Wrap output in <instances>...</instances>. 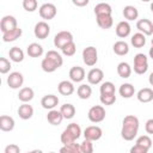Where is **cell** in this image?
I'll return each instance as SVG.
<instances>
[{
  "label": "cell",
  "mask_w": 153,
  "mask_h": 153,
  "mask_svg": "<svg viewBox=\"0 0 153 153\" xmlns=\"http://www.w3.org/2000/svg\"><path fill=\"white\" fill-rule=\"evenodd\" d=\"M139 118L134 115H127L122 121V129H121V136L126 141H131L136 137L139 131Z\"/></svg>",
  "instance_id": "6da1fadb"
},
{
  "label": "cell",
  "mask_w": 153,
  "mask_h": 153,
  "mask_svg": "<svg viewBox=\"0 0 153 153\" xmlns=\"http://www.w3.org/2000/svg\"><path fill=\"white\" fill-rule=\"evenodd\" d=\"M148 69V59L145 54L139 53L134 56V72L136 74H145Z\"/></svg>",
  "instance_id": "7a4b0ae2"
},
{
  "label": "cell",
  "mask_w": 153,
  "mask_h": 153,
  "mask_svg": "<svg viewBox=\"0 0 153 153\" xmlns=\"http://www.w3.org/2000/svg\"><path fill=\"white\" fill-rule=\"evenodd\" d=\"M82 60H84V63L86 66H94L98 61V51L94 47L90 45V47H86L84 50H82Z\"/></svg>",
  "instance_id": "3957f363"
},
{
  "label": "cell",
  "mask_w": 153,
  "mask_h": 153,
  "mask_svg": "<svg viewBox=\"0 0 153 153\" xmlns=\"http://www.w3.org/2000/svg\"><path fill=\"white\" fill-rule=\"evenodd\" d=\"M87 117H88V120L91 122L99 123L105 118V109L102 105H94L88 110Z\"/></svg>",
  "instance_id": "277c9868"
},
{
  "label": "cell",
  "mask_w": 153,
  "mask_h": 153,
  "mask_svg": "<svg viewBox=\"0 0 153 153\" xmlns=\"http://www.w3.org/2000/svg\"><path fill=\"white\" fill-rule=\"evenodd\" d=\"M39 16L42 19H45V20H50V19H54L56 13H57V10H56V6L54 4H50V2H47V4H43L39 10Z\"/></svg>",
  "instance_id": "5b68a950"
},
{
  "label": "cell",
  "mask_w": 153,
  "mask_h": 153,
  "mask_svg": "<svg viewBox=\"0 0 153 153\" xmlns=\"http://www.w3.org/2000/svg\"><path fill=\"white\" fill-rule=\"evenodd\" d=\"M73 41V35L69 31H60L54 37V45L59 49H61L65 44Z\"/></svg>",
  "instance_id": "8992f818"
},
{
  "label": "cell",
  "mask_w": 153,
  "mask_h": 153,
  "mask_svg": "<svg viewBox=\"0 0 153 153\" xmlns=\"http://www.w3.org/2000/svg\"><path fill=\"white\" fill-rule=\"evenodd\" d=\"M102 135H103V130L98 126H88L84 130V137L87 140H91V141L99 140L102 137Z\"/></svg>",
  "instance_id": "52a82bcc"
},
{
  "label": "cell",
  "mask_w": 153,
  "mask_h": 153,
  "mask_svg": "<svg viewBox=\"0 0 153 153\" xmlns=\"http://www.w3.org/2000/svg\"><path fill=\"white\" fill-rule=\"evenodd\" d=\"M33 33L37 38L39 39H44L49 36L50 33V26L48 25L47 22H38L36 25H35V29H33Z\"/></svg>",
  "instance_id": "ba28073f"
},
{
  "label": "cell",
  "mask_w": 153,
  "mask_h": 153,
  "mask_svg": "<svg viewBox=\"0 0 153 153\" xmlns=\"http://www.w3.org/2000/svg\"><path fill=\"white\" fill-rule=\"evenodd\" d=\"M23 82H24V76L19 72H12L7 76V85L13 90H17V88L22 87Z\"/></svg>",
  "instance_id": "9c48e42d"
},
{
  "label": "cell",
  "mask_w": 153,
  "mask_h": 153,
  "mask_svg": "<svg viewBox=\"0 0 153 153\" xmlns=\"http://www.w3.org/2000/svg\"><path fill=\"white\" fill-rule=\"evenodd\" d=\"M17 27V19L13 17V16H5L2 17L1 22H0V30L2 33L12 30V29H16Z\"/></svg>",
  "instance_id": "30bf717a"
},
{
  "label": "cell",
  "mask_w": 153,
  "mask_h": 153,
  "mask_svg": "<svg viewBox=\"0 0 153 153\" xmlns=\"http://www.w3.org/2000/svg\"><path fill=\"white\" fill-rule=\"evenodd\" d=\"M136 29H137L140 32H142L143 35L151 36V35L153 33V23H152L149 19H146V18L140 19V20H137V23H136Z\"/></svg>",
  "instance_id": "8fae6325"
},
{
  "label": "cell",
  "mask_w": 153,
  "mask_h": 153,
  "mask_svg": "<svg viewBox=\"0 0 153 153\" xmlns=\"http://www.w3.org/2000/svg\"><path fill=\"white\" fill-rule=\"evenodd\" d=\"M69 79L73 82H81L85 79V69L80 66H74L69 69Z\"/></svg>",
  "instance_id": "7c38bea8"
},
{
  "label": "cell",
  "mask_w": 153,
  "mask_h": 153,
  "mask_svg": "<svg viewBox=\"0 0 153 153\" xmlns=\"http://www.w3.org/2000/svg\"><path fill=\"white\" fill-rule=\"evenodd\" d=\"M104 78V73L100 68H92L88 73H87V81L91 85H97L99 84Z\"/></svg>",
  "instance_id": "4fadbf2b"
},
{
  "label": "cell",
  "mask_w": 153,
  "mask_h": 153,
  "mask_svg": "<svg viewBox=\"0 0 153 153\" xmlns=\"http://www.w3.org/2000/svg\"><path fill=\"white\" fill-rule=\"evenodd\" d=\"M57 104H59V97L55 94H45L41 99V105L43 106V109H47V110L54 109Z\"/></svg>",
  "instance_id": "5bb4252c"
},
{
  "label": "cell",
  "mask_w": 153,
  "mask_h": 153,
  "mask_svg": "<svg viewBox=\"0 0 153 153\" xmlns=\"http://www.w3.org/2000/svg\"><path fill=\"white\" fill-rule=\"evenodd\" d=\"M96 19H97L98 26L103 30L110 29L114 24V19H112L111 14H98V16H96Z\"/></svg>",
  "instance_id": "9a60e30c"
},
{
  "label": "cell",
  "mask_w": 153,
  "mask_h": 153,
  "mask_svg": "<svg viewBox=\"0 0 153 153\" xmlns=\"http://www.w3.org/2000/svg\"><path fill=\"white\" fill-rule=\"evenodd\" d=\"M130 31H131V27H130V24L128 23V20H122L116 25V35L120 38L128 37L130 35Z\"/></svg>",
  "instance_id": "2e32d148"
},
{
  "label": "cell",
  "mask_w": 153,
  "mask_h": 153,
  "mask_svg": "<svg viewBox=\"0 0 153 153\" xmlns=\"http://www.w3.org/2000/svg\"><path fill=\"white\" fill-rule=\"evenodd\" d=\"M57 90L60 92V94L62 96H71L74 92V85L73 81H68V80H62L60 81V84L57 85Z\"/></svg>",
  "instance_id": "e0dca14e"
},
{
  "label": "cell",
  "mask_w": 153,
  "mask_h": 153,
  "mask_svg": "<svg viewBox=\"0 0 153 153\" xmlns=\"http://www.w3.org/2000/svg\"><path fill=\"white\" fill-rule=\"evenodd\" d=\"M47 120H48V122H49L50 124H53V126H59V124H61V122H62V120H63V115L61 114L60 110L51 109V110H49V112H48V115H47Z\"/></svg>",
  "instance_id": "ac0fdd59"
},
{
  "label": "cell",
  "mask_w": 153,
  "mask_h": 153,
  "mask_svg": "<svg viewBox=\"0 0 153 153\" xmlns=\"http://www.w3.org/2000/svg\"><path fill=\"white\" fill-rule=\"evenodd\" d=\"M136 97L140 103H149L153 100V90L149 87H143L137 92Z\"/></svg>",
  "instance_id": "d6986e66"
},
{
  "label": "cell",
  "mask_w": 153,
  "mask_h": 153,
  "mask_svg": "<svg viewBox=\"0 0 153 153\" xmlns=\"http://www.w3.org/2000/svg\"><path fill=\"white\" fill-rule=\"evenodd\" d=\"M14 128V120L11 116L2 115L0 116V129L2 131H11Z\"/></svg>",
  "instance_id": "ffe728a7"
},
{
  "label": "cell",
  "mask_w": 153,
  "mask_h": 153,
  "mask_svg": "<svg viewBox=\"0 0 153 153\" xmlns=\"http://www.w3.org/2000/svg\"><path fill=\"white\" fill-rule=\"evenodd\" d=\"M18 115L22 120H30L33 115V108L27 103H23L18 108Z\"/></svg>",
  "instance_id": "44dd1931"
},
{
  "label": "cell",
  "mask_w": 153,
  "mask_h": 153,
  "mask_svg": "<svg viewBox=\"0 0 153 153\" xmlns=\"http://www.w3.org/2000/svg\"><path fill=\"white\" fill-rule=\"evenodd\" d=\"M23 31L20 27H16V29H12L5 33H2V41L4 42H13V41H17L20 36H22Z\"/></svg>",
  "instance_id": "7402d4cb"
},
{
  "label": "cell",
  "mask_w": 153,
  "mask_h": 153,
  "mask_svg": "<svg viewBox=\"0 0 153 153\" xmlns=\"http://www.w3.org/2000/svg\"><path fill=\"white\" fill-rule=\"evenodd\" d=\"M118 93L123 98H131L134 96V93H135V87L129 82H124V84H122L120 86Z\"/></svg>",
  "instance_id": "603a6c76"
},
{
  "label": "cell",
  "mask_w": 153,
  "mask_h": 153,
  "mask_svg": "<svg viewBox=\"0 0 153 153\" xmlns=\"http://www.w3.org/2000/svg\"><path fill=\"white\" fill-rule=\"evenodd\" d=\"M112 49H114V53L116 55H118V56H123V55H127L129 53V45L124 41H117V42H115Z\"/></svg>",
  "instance_id": "cb8c5ba5"
},
{
  "label": "cell",
  "mask_w": 153,
  "mask_h": 153,
  "mask_svg": "<svg viewBox=\"0 0 153 153\" xmlns=\"http://www.w3.org/2000/svg\"><path fill=\"white\" fill-rule=\"evenodd\" d=\"M33 96H35V93L31 87H23V88H20V91L18 93V99L23 103H29L30 100L33 99Z\"/></svg>",
  "instance_id": "d4e9b609"
},
{
  "label": "cell",
  "mask_w": 153,
  "mask_h": 153,
  "mask_svg": "<svg viewBox=\"0 0 153 153\" xmlns=\"http://www.w3.org/2000/svg\"><path fill=\"white\" fill-rule=\"evenodd\" d=\"M26 53L30 57H39L43 55V47L38 43H31L27 45Z\"/></svg>",
  "instance_id": "484cf974"
},
{
  "label": "cell",
  "mask_w": 153,
  "mask_h": 153,
  "mask_svg": "<svg viewBox=\"0 0 153 153\" xmlns=\"http://www.w3.org/2000/svg\"><path fill=\"white\" fill-rule=\"evenodd\" d=\"M130 43L134 48H142L146 44V35H143L140 31L134 33L130 38Z\"/></svg>",
  "instance_id": "4316f807"
},
{
  "label": "cell",
  "mask_w": 153,
  "mask_h": 153,
  "mask_svg": "<svg viewBox=\"0 0 153 153\" xmlns=\"http://www.w3.org/2000/svg\"><path fill=\"white\" fill-rule=\"evenodd\" d=\"M8 56L13 62H22L24 60V51L19 47H13L8 50Z\"/></svg>",
  "instance_id": "83f0119b"
},
{
  "label": "cell",
  "mask_w": 153,
  "mask_h": 153,
  "mask_svg": "<svg viewBox=\"0 0 153 153\" xmlns=\"http://www.w3.org/2000/svg\"><path fill=\"white\" fill-rule=\"evenodd\" d=\"M123 16H124V18H126L128 22L135 20V19H137V17H139V11H137L136 7H134V6H131V5H128V6H126V7L123 8Z\"/></svg>",
  "instance_id": "f1b7e54d"
},
{
  "label": "cell",
  "mask_w": 153,
  "mask_h": 153,
  "mask_svg": "<svg viewBox=\"0 0 153 153\" xmlns=\"http://www.w3.org/2000/svg\"><path fill=\"white\" fill-rule=\"evenodd\" d=\"M41 67H42V69H43L44 72H47V73H53V72H55V71L59 68V66L56 65V62H54L51 59H49V57H47V56L42 60Z\"/></svg>",
  "instance_id": "f546056e"
},
{
  "label": "cell",
  "mask_w": 153,
  "mask_h": 153,
  "mask_svg": "<svg viewBox=\"0 0 153 153\" xmlns=\"http://www.w3.org/2000/svg\"><path fill=\"white\" fill-rule=\"evenodd\" d=\"M117 74L123 78V79H127L130 76L131 74V67L129 66V63L127 62H120L117 65Z\"/></svg>",
  "instance_id": "4dcf8cb0"
},
{
  "label": "cell",
  "mask_w": 153,
  "mask_h": 153,
  "mask_svg": "<svg viewBox=\"0 0 153 153\" xmlns=\"http://www.w3.org/2000/svg\"><path fill=\"white\" fill-rule=\"evenodd\" d=\"M60 111L63 115V118H66V120H71L75 115V108H74L73 104H69V103H66V104L61 105Z\"/></svg>",
  "instance_id": "1f68e13d"
},
{
  "label": "cell",
  "mask_w": 153,
  "mask_h": 153,
  "mask_svg": "<svg viewBox=\"0 0 153 153\" xmlns=\"http://www.w3.org/2000/svg\"><path fill=\"white\" fill-rule=\"evenodd\" d=\"M76 94L80 99H88L92 94V88L87 84H81L76 90Z\"/></svg>",
  "instance_id": "d6a6232c"
},
{
  "label": "cell",
  "mask_w": 153,
  "mask_h": 153,
  "mask_svg": "<svg viewBox=\"0 0 153 153\" xmlns=\"http://www.w3.org/2000/svg\"><path fill=\"white\" fill-rule=\"evenodd\" d=\"M111 13H112V8L106 2H99L94 7V14L96 16H98V14H111Z\"/></svg>",
  "instance_id": "836d02e7"
},
{
  "label": "cell",
  "mask_w": 153,
  "mask_h": 153,
  "mask_svg": "<svg viewBox=\"0 0 153 153\" xmlns=\"http://www.w3.org/2000/svg\"><path fill=\"white\" fill-rule=\"evenodd\" d=\"M61 51L65 56H73L76 51V45L74 43V41L72 42H68L67 44H65L62 48H61Z\"/></svg>",
  "instance_id": "e575fe53"
},
{
  "label": "cell",
  "mask_w": 153,
  "mask_h": 153,
  "mask_svg": "<svg viewBox=\"0 0 153 153\" xmlns=\"http://www.w3.org/2000/svg\"><path fill=\"white\" fill-rule=\"evenodd\" d=\"M99 99L103 105H112L116 102V96H115V93H105V94L100 93Z\"/></svg>",
  "instance_id": "d590c367"
},
{
  "label": "cell",
  "mask_w": 153,
  "mask_h": 153,
  "mask_svg": "<svg viewBox=\"0 0 153 153\" xmlns=\"http://www.w3.org/2000/svg\"><path fill=\"white\" fill-rule=\"evenodd\" d=\"M45 56L49 57V59H51L54 62H56V65H57L59 67H61L62 63H63V59H62L61 54H59L56 50H49V51L45 54Z\"/></svg>",
  "instance_id": "8d00e7d4"
},
{
  "label": "cell",
  "mask_w": 153,
  "mask_h": 153,
  "mask_svg": "<svg viewBox=\"0 0 153 153\" xmlns=\"http://www.w3.org/2000/svg\"><path fill=\"white\" fill-rule=\"evenodd\" d=\"M66 129L75 137V140H78V139L81 136V128H80V126L76 124V123H71V124H68Z\"/></svg>",
  "instance_id": "74e56055"
},
{
  "label": "cell",
  "mask_w": 153,
  "mask_h": 153,
  "mask_svg": "<svg viewBox=\"0 0 153 153\" xmlns=\"http://www.w3.org/2000/svg\"><path fill=\"white\" fill-rule=\"evenodd\" d=\"M135 143L136 145H140V146H142V147H145V148H147L149 151V148L152 146V140H151V137L148 135H141V136H139L136 139V142Z\"/></svg>",
  "instance_id": "f35d334b"
},
{
  "label": "cell",
  "mask_w": 153,
  "mask_h": 153,
  "mask_svg": "<svg viewBox=\"0 0 153 153\" xmlns=\"http://www.w3.org/2000/svg\"><path fill=\"white\" fill-rule=\"evenodd\" d=\"M99 91L103 94H105V93H115L116 92V88H115V85L111 81H105V82H103L100 85Z\"/></svg>",
  "instance_id": "ab89813d"
},
{
  "label": "cell",
  "mask_w": 153,
  "mask_h": 153,
  "mask_svg": "<svg viewBox=\"0 0 153 153\" xmlns=\"http://www.w3.org/2000/svg\"><path fill=\"white\" fill-rule=\"evenodd\" d=\"M61 142L63 143V145H71V143H74L76 140H75V137L67 130V129H65L63 131H62V134H61Z\"/></svg>",
  "instance_id": "60d3db41"
},
{
  "label": "cell",
  "mask_w": 153,
  "mask_h": 153,
  "mask_svg": "<svg viewBox=\"0 0 153 153\" xmlns=\"http://www.w3.org/2000/svg\"><path fill=\"white\" fill-rule=\"evenodd\" d=\"M93 141L85 139L81 143H80V152L82 153H92L93 152Z\"/></svg>",
  "instance_id": "b9f144b4"
},
{
  "label": "cell",
  "mask_w": 153,
  "mask_h": 153,
  "mask_svg": "<svg viewBox=\"0 0 153 153\" xmlns=\"http://www.w3.org/2000/svg\"><path fill=\"white\" fill-rule=\"evenodd\" d=\"M60 152H67V153H80V145L78 143H71V145H63V147L60 149Z\"/></svg>",
  "instance_id": "7bdbcfd3"
},
{
  "label": "cell",
  "mask_w": 153,
  "mask_h": 153,
  "mask_svg": "<svg viewBox=\"0 0 153 153\" xmlns=\"http://www.w3.org/2000/svg\"><path fill=\"white\" fill-rule=\"evenodd\" d=\"M37 0H23V8L27 12H33L37 10Z\"/></svg>",
  "instance_id": "ee69618b"
},
{
  "label": "cell",
  "mask_w": 153,
  "mask_h": 153,
  "mask_svg": "<svg viewBox=\"0 0 153 153\" xmlns=\"http://www.w3.org/2000/svg\"><path fill=\"white\" fill-rule=\"evenodd\" d=\"M11 69V62L6 57H0V73L6 74Z\"/></svg>",
  "instance_id": "f6af8a7d"
},
{
  "label": "cell",
  "mask_w": 153,
  "mask_h": 153,
  "mask_svg": "<svg viewBox=\"0 0 153 153\" xmlns=\"http://www.w3.org/2000/svg\"><path fill=\"white\" fill-rule=\"evenodd\" d=\"M19 152H20L19 146H17L14 143H11V145L6 146V148H5V153H19Z\"/></svg>",
  "instance_id": "bcb514c9"
},
{
  "label": "cell",
  "mask_w": 153,
  "mask_h": 153,
  "mask_svg": "<svg viewBox=\"0 0 153 153\" xmlns=\"http://www.w3.org/2000/svg\"><path fill=\"white\" fill-rule=\"evenodd\" d=\"M147 152H148L147 148H145L140 145H136V143H135V146H133L130 148V153H147Z\"/></svg>",
  "instance_id": "7dc6e473"
},
{
  "label": "cell",
  "mask_w": 153,
  "mask_h": 153,
  "mask_svg": "<svg viewBox=\"0 0 153 153\" xmlns=\"http://www.w3.org/2000/svg\"><path fill=\"white\" fill-rule=\"evenodd\" d=\"M145 130H146L147 134H153V118H149V120L146 121Z\"/></svg>",
  "instance_id": "c3c4849f"
},
{
  "label": "cell",
  "mask_w": 153,
  "mask_h": 153,
  "mask_svg": "<svg viewBox=\"0 0 153 153\" xmlns=\"http://www.w3.org/2000/svg\"><path fill=\"white\" fill-rule=\"evenodd\" d=\"M72 2L78 7H84L90 2V0H72Z\"/></svg>",
  "instance_id": "681fc988"
},
{
  "label": "cell",
  "mask_w": 153,
  "mask_h": 153,
  "mask_svg": "<svg viewBox=\"0 0 153 153\" xmlns=\"http://www.w3.org/2000/svg\"><path fill=\"white\" fill-rule=\"evenodd\" d=\"M148 81H149V84L153 86V72L149 74V76H148Z\"/></svg>",
  "instance_id": "f907efd6"
},
{
  "label": "cell",
  "mask_w": 153,
  "mask_h": 153,
  "mask_svg": "<svg viewBox=\"0 0 153 153\" xmlns=\"http://www.w3.org/2000/svg\"><path fill=\"white\" fill-rule=\"evenodd\" d=\"M148 54H149V57L153 60V45H152V48L149 49V51H148Z\"/></svg>",
  "instance_id": "816d5d0a"
},
{
  "label": "cell",
  "mask_w": 153,
  "mask_h": 153,
  "mask_svg": "<svg viewBox=\"0 0 153 153\" xmlns=\"http://www.w3.org/2000/svg\"><path fill=\"white\" fill-rule=\"evenodd\" d=\"M151 11H152V13H153V2L151 4Z\"/></svg>",
  "instance_id": "f5cc1de1"
},
{
  "label": "cell",
  "mask_w": 153,
  "mask_h": 153,
  "mask_svg": "<svg viewBox=\"0 0 153 153\" xmlns=\"http://www.w3.org/2000/svg\"><path fill=\"white\" fill-rule=\"evenodd\" d=\"M141 1H143V2H148V1H151V0H141Z\"/></svg>",
  "instance_id": "db71d44e"
},
{
  "label": "cell",
  "mask_w": 153,
  "mask_h": 153,
  "mask_svg": "<svg viewBox=\"0 0 153 153\" xmlns=\"http://www.w3.org/2000/svg\"><path fill=\"white\" fill-rule=\"evenodd\" d=\"M151 43H152V45H153V38H152V39H151Z\"/></svg>",
  "instance_id": "11a10c76"
}]
</instances>
